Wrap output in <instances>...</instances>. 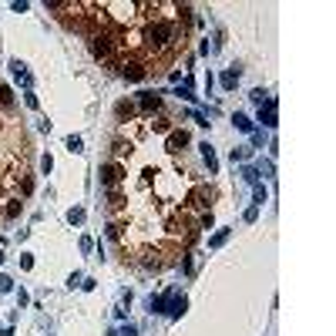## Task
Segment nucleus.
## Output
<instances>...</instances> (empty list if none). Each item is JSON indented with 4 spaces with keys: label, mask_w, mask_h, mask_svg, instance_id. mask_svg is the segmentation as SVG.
Segmentation results:
<instances>
[{
    "label": "nucleus",
    "mask_w": 336,
    "mask_h": 336,
    "mask_svg": "<svg viewBox=\"0 0 336 336\" xmlns=\"http://www.w3.org/2000/svg\"><path fill=\"white\" fill-rule=\"evenodd\" d=\"M88 47H91V54L98 57V61H114V54H118V41H114L111 34H88Z\"/></svg>",
    "instance_id": "obj_1"
},
{
    "label": "nucleus",
    "mask_w": 336,
    "mask_h": 336,
    "mask_svg": "<svg viewBox=\"0 0 336 336\" xmlns=\"http://www.w3.org/2000/svg\"><path fill=\"white\" fill-rule=\"evenodd\" d=\"M98 175H101V185H104V189H114V185L124 179V165L118 161V158H111V161H104V165H101Z\"/></svg>",
    "instance_id": "obj_2"
},
{
    "label": "nucleus",
    "mask_w": 336,
    "mask_h": 336,
    "mask_svg": "<svg viewBox=\"0 0 336 336\" xmlns=\"http://www.w3.org/2000/svg\"><path fill=\"white\" fill-rule=\"evenodd\" d=\"M121 74H124L128 81H145L148 71H145L141 64H138V61H124V64H121Z\"/></svg>",
    "instance_id": "obj_3"
},
{
    "label": "nucleus",
    "mask_w": 336,
    "mask_h": 336,
    "mask_svg": "<svg viewBox=\"0 0 336 336\" xmlns=\"http://www.w3.org/2000/svg\"><path fill=\"white\" fill-rule=\"evenodd\" d=\"M259 121L266 124V128H276V101H266V104H259Z\"/></svg>",
    "instance_id": "obj_4"
},
{
    "label": "nucleus",
    "mask_w": 336,
    "mask_h": 336,
    "mask_svg": "<svg viewBox=\"0 0 336 336\" xmlns=\"http://www.w3.org/2000/svg\"><path fill=\"white\" fill-rule=\"evenodd\" d=\"M138 101H141V108H145V111H158V108H161V98H158V94H151V91H145Z\"/></svg>",
    "instance_id": "obj_5"
},
{
    "label": "nucleus",
    "mask_w": 336,
    "mask_h": 336,
    "mask_svg": "<svg viewBox=\"0 0 336 336\" xmlns=\"http://www.w3.org/2000/svg\"><path fill=\"white\" fill-rule=\"evenodd\" d=\"M114 114H118V121H124V118H134V104H131V101H118Z\"/></svg>",
    "instance_id": "obj_6"
},
{
    "label": "nucleus",
    "mask_w": 336,
    "mask_h": 336,
    "mask_svg": "<svg viewBox=\"0 0 336 336\" xmlns=\"http://www.w3.org/2000/svg\"><path fill=\"white\" fill-rule=\"evenodd\" d=\"M21 209H24V202L21 199H11L7 205H4V219H17V215H21Z\"/></svg>",
    "instance_id": "obj_7"
},
{
    "label": "nucleus",
    "mask_w": 336,
    "mask_h": 336,
    "mask_svg": "<svg viewBox=\"0 0 336 336\" xmlns=\"http://www.w3.org/2000/svg\"><path fill=\"white\" fill-rule=\"evenodd\" d=\"M235 81H239V67H232V71H225V74H222V88L232 91V88H235Z\"/></svg>",
    "instance_id": "obj_8"
},
{
    "label": "nucleus",
    "mask_w": 336,
    "mask_h": 336,
    "mask_svg": "<svg viewBox=\"0 0 336 336\" xmlns=\"http://www.w3.org/2000/svg\"><path fill=\"white\" fill-rule=\"evenodd\" d=\"M0 104H4V108H14V91L7 88V84H0Z\"/></svg>",
    "instance_id": "obj_9"
},
{
    "label": "nucleus",
    "mask_w": 336,
    "mask_h": 336,
    "mask_svg": "<svg viewBox=\"0 0 336 336\" xmlns=\"http://www.w3.org/2000/svg\"><path fill=\"white\" fill-rule=\"evenodd\" d=\"M202 155H205V161H209V172L219 168V161H215V155H212V145H202Z\"/></svg>",
    "instance_id": "obj_10"
},
{
    "label": "nucleus",
    "mask_w": 336,
    "mask_h": 336,
    "mask_svg": "<svg viewBox=\"0 0 336 336\" xmlns=\"http://www.w3.org/2000/svg\"><path fill=\"white\" fill-rule=\"evenodd\" d=\"M225 239H229V229H222V232H215L209 246H212V249H219V246H222V242H225Z\"/></svg>",
    "instance_id": "obj_11"
},
{
    "label": "nucleus",
    "mask_w": 336,
    "mask_h": 336,
    "mask_svg": "<svg viewBox=\"0 0 336 336\" xmlns=\"http://www.w3.org/2000/svg\"><path fill=\"white\" fill-rule=\"evenodd\" d=\"M235 128H242V131H252V121H249L246 114H235Z\"/></svg>",
    "instance_id": "obj_12"
},
{
    "label": "nucleus",
    "mask_w": 336,
    "mask_h": 336,
    "mask_svg": "<svg viewBox=\"0 0 336 336\" xmlns=\"http://www.w3.org/2000/svg\"><path fill=\"white\" fill-rule=\"evenodd\" d=\"M31 189H34V179L27 175V172H24V179H21V192H24V195H31Z\"/></svg>",
    "instance_id": "obj_13"
},
{
    "label": "nucleus",
    "mask_w": 336,
    "mask_h": 336,
    "mask_svg": "<svg viewBox=\"0 0 336 336\" xmlns=\"http://www.w3.org/2000/svg\"><path fill=\"white\" fill-rule=\"evenodd\" d=\"M172 313H175V316H182V313H185V296H182V299H175V306H172Z\"/></svg>",
    "instance_id": "obj_14"
},
{
    "label": "nucleus",
    "mask_w": 336,
    "mask_h": 336,
    "mask_svg": "<svg viewBox=\"0 0 336 336\" xmlns=\"http://www.w3.org/2000/svg\"><path fill=\"white\" fill-rule=\"evenodd\" d=\"M67 148H71V151H81V138H74V134H71V138H67Z\"/></svg>",
    "instance_id": "obj_15"
},
{
    "label": "nucleus",
    "mask_w": 336,
    "mask_h": 336,
    "mask_svg": "<svg viewBox=\"0 0 336 336\" xmlns=\"http://www.w3.org/2000/svg\"><path fill=\"white\" fill-rule=\"evenodd\" d=\"M11 286H14V279H11V276H0V292H7Z\"/></svg>",
    "instance_id": "obj_16"
},
{
    "label": "nucleus",
    "mask_w": 336,
    "mask_h": 336,
    "mask_svg": "<svg viewBox=\"0 0 336 336\" xmlns=\"http://www.w3.org/2000/svg\"><path fill=\"white\" fill-rule=\"evenodd\" d=\"M165 302H168L165 296H161V299H151V309H155V313H161V309H165Z\"/></svg>",
    "instance_id": "obj_17"
},
{
    "label": "nucleus",
    "mask_w": 336,
    "mask_h": 336,
    "mask_svg": "<svg viewBox=\"0 0 336 336\" xmlns=\"http://www.w3.org/2000/svg\"><path fill=\"white\" fill-rule=\"evenodd\" d=\"M256 179H259V172L249 165V168H246V182H252V185H256Z\"/></svg>",
    "instance_id": "obj_18"
},
{
    "label": "nucleus",
    "mask_w": 336,
    "mask_h": 336,
    "mask_svg": "<svg viewBox=\"0 0 336 336\" xmlns=\"http://www.w3.org/2000/svg\"><path fill=\"white\" fill-rule=\"evenodd\" d=\"M252 101H256V104H262V101H266V91L256 88V91H252Z\"/></svg>",
    "instance_id": "obj_19"
},
{
    "label": "nucleus",
    "mask_w": 336,
    "mask_h": 336,
    "mask_svg": "<svg viewBox=\"0 0 336 336\" xmlns=\"http://www.w3.org/2000/svg\"><path fill=\"white\" fill-rule=\"evenodd\" d=\"M67 219H71V222H84V212H81V209H74V212L67 215Z\"/></svg>",
    "instance_id": "obj_20"
},
{
    "label": "nucleus",
    "mask_w": 336,
    "mask_h": 336,
    "mask_svg": "<svg viewBox=\"0 0 336 336\" xmlns=\"http://www.w3.org/2000/svg\"><path fill=\"white\" fill-rule=\"evenodd\" d=\"M121 336H138V329H134V326H124V329H121Z\"/></svg>",
    "instance_id": "obj_21"
},
{
    "label": "nucleus",
    "mask_w": 336,
    "mask_h": 336,
    "mask_svg": "<svg viewBox=\"0 0 336 336\" xmlns=\"http://www.w3.org/2000/svg\"><path fill=\"white\" fill-rule=\"evenodd\" d=\"M0 262H4V252H0Z\"/></svg>",
    "instance_id": "obj_22"
}]
</instances>
